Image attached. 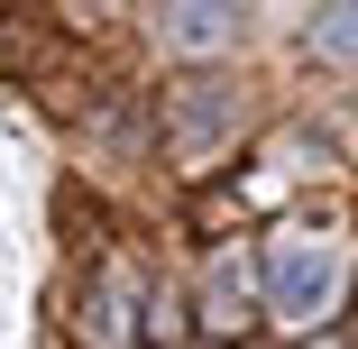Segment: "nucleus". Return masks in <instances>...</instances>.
<instances>
[{"label": "nucleus", "mask_w": 358, "mask_h": 349, "mask_svg": "<svg viewBox=\"0 0 358 349\" xmlns=\"http://www.w3.org/2000/svg\"><path fill=\"white\" fill-rule=\"evenodd\" d=\"M340 294V248L322 230H275L266 248V313L275 322H322Z\"/></svg>", "instance_id": "nucleus-1"}, {"label": "nucleus", "mask_w": 358, "mask_h": 349, "mask_svg": "<svg viewBox=\"0 0 358 349\" xmlns=\"http://www.w3.org/2000/svg\"><path fill=\"white\" fill-rule=\"evenodd\" d=\"M239 276H248V257H221V266H211V331H239V322H248Z\"/></svg>", "instance_id": "nucleus-2"}, {"label": "nucleus", "mask_w": 358, "mask_h": 349, "mask_svg": "<svg viewBox=\"0 0 358 349\" xmlns=\"http://www.w3.org/2000/svg\"><path fill=\"white\" fill-rule=\"evenodd\" d=\"M166 37H184V46H221V37H230V19H221V10H175V19H166Z\"/></svg>", "instance_id": "nucleus-3"}, {"label": "nucleus", "mask_w": 358, "mask_h": 349, "mask_svg": "<svg viewBox=\"0 0 358 349\" xmlns=\"http://www.w3.org/2000/svg\"><path fill=\"white\" fill-rule=\"evenodd\" d=\"M313 46L322 55H358V10H322L313 19Z\"/></svg>", "instance_id": "nucleus-4"}]
</instances>
